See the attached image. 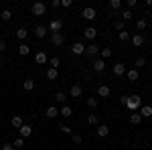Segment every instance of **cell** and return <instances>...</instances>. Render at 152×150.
Returning <instances> with one entry per match:
<instances>
[{"label":"cell","mask_w":152,"mask_h":150,"mask_svg":"<svg viewBox=\"0 0 152 150\" xmlns=\"http://www.w3.org/2000/svg\"><path fill=\"white\" fill-rule=\"evenodd\" d=\"M126 108L130 110V114H132V112H138L142 108V97L140 95H130L128 102H126Z\"/></svg>","instance_id":"1"},{"label":"cell","mask_w":152,"mask_h":150,"mask_svg":"<svg viewBox=\"0 0 152 150\" xmlns=\"http://www.w3.org/2000/svg\"><path fill=\"white\" fill-rule=\"evenodd\" d=\"M31 12H33V16H45L47 4H45V2H35V4L31 6Z\"/></svg>","instance_id":"2"},{"label":"cell","mask_w":152,"mask_h":150,"mask_svg":"<svg viewBox=\"0 0 152 150\" xmlns=\"http://www.w3.org/2000/svg\"><path fill=\"white\" fill-rule=\"evenodd\" d=\"M61 29H63V18H55L47 26V31H51V33H61Z\"/></svg>","instance_id":"3"},{"label":"cell","mask_w":152,"mask_h":150,"mask_svg":"<svg viewBox=\"0 0 152 150\" xmlns=\"http://www.w3.org/2000/svg\"><path fill=\"white\" fill-rule=\"evenodd\" d=\"M81 16L85 18V20H95V18H97V12H95L94 6H87V8H83Z\"/></svg>","instance_id":"4"},{"label":"cell","mask_w":152,"mask_h":150,"mask_svg":"<svg viewBox=\"0 0 152 150\" xmlns=\"http://www.w3.org/2000/svg\"><path fill=\"white\" fill-rule=\"evenodd\" d=\"M51 43L55 47H61L63 43H65V37H63V33H51Z\"/></svg>","instance_id":"5"},{"label":"cell","mask_w":152,"mask_h":150,"mask_svg":"<svg viewBox=\"0 0 152 150\" xmlns=\"http://www.w3.org/2000/svg\"><path fill=\"white\" fill-rule=\"evenodd\" d=\"M18 132H20V138H31V136H33V126L23 124V126L18 128Z\"/></svg>","instance_id":"6"},{"label":"cell","mask_w":152,"mask_h":150,"mask_svg":"<svg viewBox=\"0 0 152 150\" xmlns=\"http://www.w3.org/2000/svg\"><path fill=\"white\" fill-rule=\"evenodd\" d=\"M85 55L87 57H97L99 55V47L95 45V43H91L89 47H85Z\"/></svg>","instance_id":"7"},{"label":"cell","mask_w":152,"mask_h":150,"mask_svg":"<svg viewBox=\"0 0 152 150\" xmlns=\"http://www.w3.org/2000/svg\"><path fill=\"white\" fill-rule=\"evenodd\" d=\"M83 35H85L87 41H95V37H97V29H95V26H87V29L83 31Z\"/></svg>","instance_id":"8"},{"label":"cell","mask_w":152,"mask_h":150,"mask_svg":"<svg viewBox=\"0 0 152 150\" xmlns=\"http://www.w3.org/2000/svg\"><path fill=\"white\" fill-rule=\"evenodd\" d=\"M33 33H35L37 39H45V35H47V26H45V24H37Z\"/></svg>","instance_id":"9"},{"label":"cell","mask_w":152,"mask_h":150,"mask_svg":"<svg viewBox=\"0 0 152 150\" xmlns=\"http://www.w3.org/2000/svg\"><path fill=\"white\" fill-rule=\"evenodd\" d=\"M71 97H81V93H83V85L81 83H75V85H71Z\"/></svg>","instance_id":"10"},{"label":"cell","mask_w":152,"mask_h":150,"mask_svg":"<svg viewBox=\"0 0 152 150\" xmlns=\"http://www.w3.org/2000/svg\"><path fill=\"white\" fill-rule=\"evenodd\" d=\"M35 61H37V65H45V63H49L47 53H45V51H39V53L35 55Z\"/></svg>","instance_id":"11"},{"label":"cell","mask_w":152,"mask_h":150,"mask_svg":"<svg viewBox=\"0 0 152 150\" xmlns=\"http://www.w3.org/2000/svg\"><path fill=\"white\" fill-rule=\"evenodd\" d=\"M71 53H73V55H83V53H85V45H83V43H73V45H71Z\"/></svg>","instance_id":"12"},{"label":"cell","mask_w":152,"mask_h":150,"mask_svg":"<svg viewBox=\"0 0 152 150\" xmlns=\"http://www.w3.org/2000/svg\"><path fill=\"white\" fill-rule=\"evenodd\" d=\"M110 93H112V89H110V85H99L97 87V97H110Z\"/></svg>","instance_id":"13"},{"label":"cell","mask_w":152,"mask_h":150,"mask_svg":"<svg viewBox=\"0 0 152 150\" xmlns=\"http://www.w3.org/2000/svg\"><path fill=\"white\" fill-rule=\"evenodd\" d=\"M138 114L142 116V120H144V118H150V116H152V105H148V104L144 105V104H142V108L138 110Z\"/></svg>","instance_id":"14"},{"label":"cell","mask_w":152,"mask_h":150,"mask_svg":"<svg viewBox=\"0 0 152 150\" xmlns=\"http://www.w3.org/2000/svg\"><path fill=\"white\" fill-rule=\"evenodd\" d=\"M114 75H116V77L126 75V65H124V63H116V65H114Z\"/></svg>","instance_id":"15"},{"label":"cell","mask_w":152,"mask_h":150,"mask_svg":"<svg viewBox=\"0 0 152 150\" xmlns=\"http://www.w3.org/2000/svg\"><path fill=\"white\" fill-rule=\"evenodd\" d=\"M59 114L63 116V118H65V120H67V118H71V116H73V108H71V105H61V110H59Z\"/></svg>","instance_id":"16"},{"label":"cell","mask_w":152,"mask_h":150,"mask_svg":"<svg viewBox=\"0 0 152 150\" xmlns=\"http://www.w3.org/2000/svg\"><path fill=\"white\" fill-rule=\"evenodd\" d=\"M104 69H105V61L104 59H95L94 61V71L95 73H102Z\"/></svg>","instance_id":"17"},{"label":"cell","mask_w":152,"mask_h":150,"mask_svg":"<svg viewBox=\"0 0 152 150\" xmlns=\"http://www.w3.org/2000/svg\"><path fill=\"white\" fill-rule=\"evenodd\" d=\"M126 77H128V81H136L140 77V73H138V69H126Z\"/></svg>","instance_id":"18"},{"label":"cell","mask_w":152,"mask_h":150,"mask_svg":"<svg viewBox=\"0 0 152 150\" xmlns=\"http://www.w3.org/2000/svg\"><path fill=\"white\" fill-rule=\"evenodd\" d=\"M45 75H47V79H49V81H55V79L59 77V69H53V67H49Z\"/></svg>","instance_id":"19"},{"label":"cell","mask_w":152,"mask_h":150,"mask_svg":"<svg viewBox=\"0 0 152 150\" xmlns=\"http://www.w3.org/2000/svg\"><path fill=\"white\" fill-rule=\"evenodd\" d=\"M107 134H110V128L105 126V124H99V126H97V136H99V138H105Z\"/></svg>","instance_id":"20"},{"label":"cell","mask_w":152,"mask_h":150,"mask_svg":"<svg viewBox=\"0 0 152 150\" xmlns=\"http://www.w3.org/2000/svg\"><path fill=\"white\" fill-rule=\"evenodd\" d=\"M140 122H142V116L138 114V112H132V114H130V124H134V126H138Z\"/></svg>","instance_id":"21"},{"label":"cell","mask_w":152,"mask_h":150,"mask_svg":"<svg viewBox=\"0 0 152 150\" xmlns=\"http://www.w3.org/2000/svg\"><path fill=\"white\" fill-rule=\"evenodd\" d=\"M28 53H31V47L26 45V43H20V45H18V55H23V57H26Z\"/></svg>","instance_id":"22"},{"label":"cell","mask_w":152,"mask_h":150,"mask_svg":"<svg viewBox=\"0 0 152 150\" xmlns=\"http://www.w3.org/2000/svg\"><path fill=\"white\" fill-rule=\"evenodd\" d=\"M23 89L24 91H33V89H35V81L33 79H24L23 81Z\"/></svg>","instance_id":"23"},{"label":"cell","mask_w":152,"mask_h":150,"mask_svg":"<svg viewBox=\"0 0 152 150\" xmlns=\"http://www.w3.org/2000/svg\"><path fill=\"white\" fill-rule=\"evenodd\" d=\"M10 124H12V128H16V130H18V128H20V126L24 124V120L20 118V116H14V118L10 120Z\"/></svg>","instance_id":"24"},{"label":"cell","mask_w":152,"mask_h":150,"mask_svg":"<svg viewBox=\"0 0 152 150\" xmlns=\"http://www.w3.org/2000/svg\"><path fill=\"white\" fill-rule=\"evenodd\" d=\"M132 45H134V47H142V45H144V37H142V35H134V37H132Z\"/></svg>","instance_id":"25"},{"label":"cell","mask_w":152,"mask_h":150,"mask_svg":"<svg viewBox=\"0 0 152 150\" xmlns=\"http://www.w3.org/2000/svg\"><path fill=\"white\" fill-rule=\"evenodd\" d=\"M99 55H102V59H110L112 57V55H114V51H112V49H107V47H105V49H99Z\"/></svg>","instance_id":"26"},{"label":"cell","mask_w":152,"mask_h":150,"mask_svg":"<svg viewBox=\"0 0 152 150\" xmlns=\"http://www.w3.org/2000/svg\"><path fill=\"white\" fill-rule=\"evenodd\" d=\"M53 100H55L57 104L65 105V93H63V91H57V93H55V95H53Z\"/></svg>","instance_id":"27"},{"label":"cell","mask_w":152,"mask_h":150,"mask_svg":"<svg viewBox=\"0 0 152 150\" xmlns=\"http://www.w3.org/2000/svg\"><path fill=\"white\" fill-rule=\"evenodd\" d=\"M26 37H28V31H26V29H23V26H20V29H18V31H16V39H18V41H24V39H26Z\"/></svg>","instance_id":"28"},{"label":"cell","mask_w":152,"mask_h":150,"mask_svg":"<svg viewBox=\"0 0 152 150\" xmlns=\"http://www.w3.org/2000/svg\"><path fill=\"white\" fill-rule=\"evenodd\" d=\"M57 116H59V110L55 105H49L47 108V118H57Z\"/></svg>","instance_id":"29"},{"label":"cell","mask_w":152,"mask_h":150,"mask_svg":"<svg viewBox=\"0 0 152 150\" xmlns=\"http://www.w3.org/2000/svg\"><path fill=\"white\" fill-rule=\"evenodd\" d=\"M110 8L116 12V10H120L122 8V0H110Z\"/></svg>","instance_id":"30"},{"label":"cell","mask_w":152,"mask_h":150,"mask_svg":"<svg viewBox=\"0 0 152 150\" xmlns=\"http://www.w3.org/2000/svg\"><path fill=\"white\" fill-rule=\"evenodd\" d=\"M146 26H148V23H146V18H138V20H136V29H138V31H144Z\"/></svg>","instance_id":"31"},{"label":"cell","mask_w":152,"mask_h":150,"mask_svg":"<svg viewBox=\"0 0 152 150\" xmlns=\"http://www.w3.org/2000/svg\"><path fill=\"white\" fill-rule=\"evenodd\" d=\"M59 65H61V59L59 57H53L49 61V67H53V69H59Z\"/></svg>","instance_id":"32"},{"label":"cell","mask_w":152,"mask_h":150,"mask_svg":"<svg viewBox=\"0 0 152 150\" xmlns=\"http://www.w3.org/2000/svg\"><path fill=\"white\" fill-rule=\"evenodd\" d=\"M0 18H2V20H10V18H12V12L8 10V8H6V10H2V12H0Z\"/></svg>","instance_id":"33"},{"label":"cell","mask_w":152,"mask_h":150,"mask_svg":"<svg viewBox=\"0 0 152 150\" xmlns=\"http://www.w3.org/2000/svg\"><path fill=\"white\" fill-rule=\"evenodd\" d=\"M12 146H14V148H23V146H24V138H20V136H18V138H14Z\"/></svg>","instance_id":"34"},{"label":"cell","mask_w":152,"mask_h":150,"mask_svg":"<svg viewBox=\"0 0 152 150\" xmlns=\"http://www.w3.org/2000/svg\"><path fill=\"white\" fill-rule=\"evenodd\" d=\"M134 65H136V69H140V67H144V65H146V59H144V57H138Z\"/></svg>","instance_id":"35"},{"label":"cell","mask_w":152,"mask_h":150,"mask_svg":"<svg viewBox=\"0 0 152 150\" xmlns=\"http://www.w3.org/2000/svg\"><path fill=\"white\" fill-rule=\"evenodd\" d=\"M120 16H122V20H132V12L130 10H122Z\"/></svg>","instance_id":"36"},{"label":"cell","mask_w":152,"mask_h":150,"mask_svg":"<svg viewBox=\"0 0 152 150\" xmlns=\"http://www.w3.org/2000/svg\"><path fill=\"white\" fill-rule=\"evenodd\" d=\"M118 37H120V41H130V33L126 31V29H124V31H122Z\"/></svg>","instance_id":"37"},{"label":"cell","mask_w":152,"mask_h":150,"mask_svg":"<svg viewBox=\"0 0 152 150\" xmlns=\"http://www.w3.org/2000/svg\"><path fill=\"white\" fill-rule=\"evenodd\" d=\"M87 105L89 108H97V95L95 97H87Z\"/></svg>","instance_id":"38"},{"label":"cell","mask_w":152,"mask_h":150,"mask_svg":"<svg viewBox=\"0 0 152 150\" xmlns=\"http://www.w3.org/2000/svg\"><path fill=\"white\" fill-rule=\"evenodd\" d=\"M81 136H79V134H71V142H73V144H81Z\"/></svg>","instance_id":"39"},{"label":"cell","mask_w":152,"mask_h":150,"mask_svg":"<svg viewBox=\"0 0 152 150\" xmlns=\"http://www.w3.org/2000/svg\"><path fill=\"white\" fill-rule=\"evenodd\" d=\"M59 130H61L63 134H71V132H73V130H71V128L67 126V124H61V126H59Z\"/></svg>","instance_id":"40"},{"label":"cell","mask_w":152,"mask_h":150,"mask_svg":"<svg viewBox=\"0 0 152 150\" xmlns=\"http://www.w3.org/2000/svg\"><path fill=\"white\" fill-rule=\"evenodd\" d=\"M87 124H94V126H95V124H97V116L89 114V116H87Z\"/></svg>","instance_id":"41"},{"label":"cell","mask_w":152,"mask_h":150,"mask_svg":"<svg viewBox=\"0 0 152 150\" xmlns=\"http://www.w3.org/2000/svg\"><path fill=\"white\" fill-rule=\"evenodd\" d=\"M114 29L122 33V31H124V20H116V23H114Z\"/></svg>","instance_id":"42"},{"label":"cell","mask_w":152,"mask_h":150,"mask_svg":"<svg viewBox=\"0 0 152 150\" xmlns=\"http://www.w3.org/2000/svg\"><path fill=\"white\" fill-rule=\"evenodd\" d=\"M0 150H14V146H12L10 142H6V144H2V148Z\"/></svg>","instance_id":"43"},{"label":"cell","mask_w":152,"mask_h":150,"mask_svg":"<svg viewBox=\"0 0 152 150\" xmlns=\"http://www.w3.org/2000/svg\"><path fill=\"white\" fill-rule=\"evenodd\" d=\"M71 4H73L71 0H61V6H63V8H69Z\"/></svg>","instance_id":"44"},{"label":"cell","mask_w":152,"mask_h":150,"mask_svg":"<svg viewBox=\"0 0 152 150\" xmlns=\"http://www.w3.org/2000/svg\"><path fill=\"white\" fill-rule=\"evenodd\" d=\"M61 6V0H51V8H59Z\"/></svg>","instance_id":"45"},{"label":"cell","mask_w":152,"mask_h":150,"mask_svg":"<svg viewBox=\"0 0 152 150\" xmlns=\"http://www.w3.org/2000/svg\"><path fill=\"white\" fill-rule=\"evenodd\" d=\"M126 4H128V10H130V8H134V6H136V4H138V2H136V0H128V2H126Z\"/></svg>","instance_id":"46"},{"label":"cell","mask_w":152,"mask_h":150,"mask_svg":"<svg viewBox=\"0 0 152 150\" xmlns=\"http://www.w3.org/2000/svg\"><path fill=\"white\" fill-rule=\"evenodd\" d=\"M128 97H130V95H122V97H120V104H122V105H126V102H128Z\"/></svg>","instance_id":"47"},{"label":"cell","mask_w":152,"mask_h":150,"mask_svg":"<svg viewBox=\"0 0 152 150\" xmlns=\"http://www.w3.org/2000/svg\"><path fill=\"white\" fill-rule=\"evenodd\" d=\"M4 49H6V45H4V41H0V53H2Z\"/></svg>","instance_id":"48"},{"label":"cell","mask_w":152,"mask_h":150,"mask_svg":"<svg viewBox=\"0 0 152 150\" xmlns=\"http://www.w3.org/2000/svg\"><path fill=\"white\" fill-rule=\"evenodd\" d=\"M45 150H51V148H45Z\"/></svg>","instance_id":"49"},{"label":"cell","mask_w":152,"mask_h":150,"mask_svg":"<svg viewBox=\"0 0 152 150\" xmlns=\"http://www.w3.org/2000/svg\"><path fill=\"white\" fill-rule=\"evenodd\" d=\"M150 26H152V20H150Z\"/></svg>","instance_id":"50"}]
</instances>
